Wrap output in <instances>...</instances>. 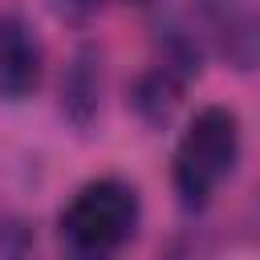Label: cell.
<instances>
[{"mask_svg": "<svg viewBox=\"0 0 260 260\" xmlns=\"http://www.w3.org/2000/svg\"><path fill=\"white\" fill-rule=\"evenodd\" d=\"M240 158V118L228 106H203L183 130L171 162L175 191L187 207H203Z\"/></svg>", "mask_w": 260, "mask_h": 260, "instance_id": "6da1fadb", "label": "cell"}, {"mask_svg": "<svg viewBox=\"0 0 260 260\" xmlns=\"http://www.w3.org/2000/svg\"><path fill=\"white\" fill-rule=\"evenodd\" d=\"M138 191L122 179H93L73 191L61 211V240L81 256L118 252L138 228Z\"/></svg>", "mask_w": 260, "mask_h": 260, "instance_id": "7a4b0ae2", "label": "cell"}, {"mask_svg": "<svg viewBox=\"0 0 260 260\" xmlns=\"http://www.w3.org/2000/svg\"><path fill=\"white\" fill-rule=\"evenodd\" d=\"M41 81V41L37 32L4 12L0 16V102H20Z\"/></svg>", "mask_w": 260, "mask_h": 260, "instance_id": "3957f363", "label": "cell"}, {"mask_svg": "<svg viewBox=\"0 0 260 260\" xmlns=\"http://www.w3.org/2000/svg\"><path fill=\"white\" fill-rule=\"evenodd\" d=\"M179 98H183V73L175 69V65H158V69H150L142 81H138V89H134V106H138V114L146 118V122H167L171 114H175V106H179Z\"/></svg>", "mask_w": 260, "mask_h": 260, "instance_id": "277c9868", "label": "cell"}, {"mask_svg": "<svg viewBox=\"0 0 260 260\" xmlns=\"http://www.w3.org/2000/svg\"><path fill=\"white\" fill-rule=\"evenodd\" d=\"M93 106H98V77H93V65L85 57H77V65H73V73L65 81V110L73 114V122L85 126Z\"/></svg>", "mask_w": 260, "mask_h": 260, "instance_id": "5b68a950", "label": "cell"}, {"mask_svg": "<svg viewBox=\"0 0 260 260\" xmlns=\"http://www.w3.org/2000/svg\"><path fill=\"white\" fill-rule=\"evenodd\" d=\"M28 248H32L28 228H20L16 219H0V260L4 256H24Z\"/></svg>", "mask_w": 260, "mask_h": 260, "instance_id": "8992f818", "label": "cell"}, {"mask_svg": "<svg viewBox=\"0 0 260 260\" xmlns=\"http://www.w3.org/2000/svg\"><path fill=\"white\" fill-rule=\"evenodd\" d=\"M98 4H118V0H98Z\"/></svg>", "mask_w": 260, "mask_h": 260, "instance_id": "52a82bcc", "label": "cell"}]
</instances>
